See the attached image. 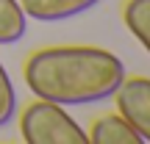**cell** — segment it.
Segmentation results:
<instances>
[{"mask_svg": "<svg viewBox=\"0 0 150 144\" xmlns=\"http://www.w3.org/2000/svg\"><path fill=\"white\" fill-rule=\"evenodd\" d=\"M22 78L33 97L59 105H92L114 97L125 80V64L103 47L59 44L28 55Z\"/></svg>", "mask_w": 150, "mask_h": 144, "instance_id": "1", "label": "cell"}, {"mask_svg": "<svg viewBox=\"0 0 150 144\" xmlns=\"http://www.w3.org/2000/svg\"><path fill=\"white\" fill-rule=\"evenodd\" d=\"M20 133L28 144H89V136L64 105L36 97L20 114Z\"/></svg>", "mask_w": 150, "mask_h": 144, "instance_id": "2", "label": "cell"}, {"mask_svg": "<svg viewBox=\"0 0 150 144\" xmlns=\"http://www.w3.org/2000/svg\"><path fill=\"white\" fill-rule=\"evenodd\" d=\"M117 111L131 122V128L142 136V141H150V78H128L114 91Z\"/></svg>", "mask_w": 150, "mask_h": 144, "instance_id": "3", "label": "cell"}, {"mask_svg": "<svg viewBox=\"0 0 150 144\" xmlns=\"http://www.w3.org/2000/svg\"><path fill=\"white\" fill-rule=\"evenodd\" d=\"M100 0H20L25 17L36 22H64L86 14Z\"/></svg>", "mask_w": 150, "mask_h": 144, "instance_id": "4", "label": "cell"}, {"mask_svg": "<svg viewBox=\"0 0 150 144\" xmlns=\"http://www.w3.org/2000/svg\"><path fill=\"white\" fill-rule=\"evenodd\" d=\"M89 144H142V136L131 128V122L122 114H103L86 130Z\"/></svg>", "mask_w": 150, "mask_h": 144, "instance_id": "5", "label": "cell"}, {"mask_svg": "<svg viewBox=\"0 0 150 144\" xmlns=\"http://www.w3.org/2000/svg\"><path fill=\"white\" fill-rule=\"evenodd\" d=\"M122 22L150 55V0H125Z\"/></svg>", "mask_w": 150, "mask_h": 144, "instance_id": "6", "label": "cell"}, {"mask_svg": "<svg viewBox=\"0 0 150 144\" xmlns=\"http://www.w3.org/2000/svg\"><path fill=\"white\" fill-rule=\"evenodd\" d=\"M25 31H28V17L20 0H0V44L22 42Z\"/></svg>", "mask_w": 150, "mask_h": 144, "instance_id": "7", "label": "cell"}, {"mask_svg": "<svg viewBox=\"0 0 150 144\" xmlns=\"http://www.w3.org/2000/svg\"><path fill=\"white\" fill-rule=\"evenodd\" d=\"M14 117H17V89L11 75L0 64V128H6Z\"/></svg>", "mask_w": 150, "mask_h": 144, "instance_id": "8", "label": "cell"}]
</instances>
